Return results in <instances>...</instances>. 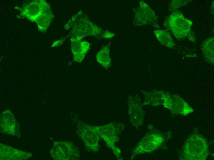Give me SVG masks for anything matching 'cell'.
<instances>
[{"label": "cell", "mask_w": 214, "mask_h": 160, "mask_svg": "<svg viewBox=\"0 0 214 160\" xmlns=\"http://www.w3.org/2000/svg\"><path fill=\"white\" fill-rule=\"evenodd\" d=\"M76 149L71 142L58 141L54 142L50 153L55 160H75L79 156V151Z\"/></svg>", "instance_id": "5b68a950"}, {"label": "cell", "mask_w": 214, "mask_h": 160, "mask_svg": "<svg viewBox=\"0 0 214 160\" xmlns=\"http://www.w3.org/2000/svg\"><path fill=\"white\" fill-rule=\"evenodd\" d=\"M71 40V49L73 55V60L81 62L84 59L89 48V43L85 41Z\"/></svg>", "instance_id": "30bf717a"}, {"label": "cell", "mask_w": 214, "mask_h": 160, "mask_svg": "<svg viewBox=\"0 0 214 160\" xmlns=\"http://www.w3.org/2000/svg\"><path fill=\"white\" fill-rule=\"evenodd\" d=\"M192 0H173L169 4V11L175 10L178 8L185 5L187 3L191 2Z\"/></svg>", "instance_id": "9a60e30c"}, {"label": "cell", "mask_w": 214, "mask_h": 160, "mask_svg": "<svg viewBox=\"0 0 214 160\" xmlns=\"http://www.w3.org/2000/svg\"><path fill=\"white\" fill-rule=\"evenodd\" d=\"M115 34L108 31H104L101 36L102 38H110L115 35Z\"/></svg>", "instance_id": "2e32d148"}, {"label": "cell", "mask_w": 214, "mask_h": 160, "mask_svg": "<svg viewBox=\"0 0 214 160\" xmlns=\"http://www.w3.org/2000/svg\"><path fill=\"white\" fill-rule=\"evenodd\" d=\"M14 8L21 12L18 17V18H27L32 22L35 21L43 12L51 9L49 4L44 0L33 1L22 8L16 6Z\"/></svg>", "instance_id": "8992f818"}, {"label": "cell", "mask_w": 214, "mask_h": 160, "mask_svg": "<svg viewBox=\"0 0 214 160\" xmlns=\"http://www.w3.org/2000/svg\"><path fill=\"white\" fill-rule=\"evenodd\" d=\"M134 18L133 22L135 26L150 25L158 28L159 26L158 23V17L149 6L143 1L139 2V6L133 8Z\"/></svg>", "instance_id": "277c9868"}, {"label": "cell", "mask_w": 214, "mask_h": 160, "mask_svg": "<svg viewBox=\"0 0 214 160\" xmlns=\"http://www.w3.org/2000/svg\"><path fill=\"white\" fill-rule=\"evenodd\" d=\"M158 41L164 45L169 48H173L175 46L172 38L170 34L166 30L157 29L154 31Z\"/></svg>", "instance_id": "5bb4252c"}, {"label": "cell", "mask_w": 214, "mask_h": 160, "mask_svg": "<svg viewBox=\"0 0 214 160\" xmlns=\"http://www.w3.org/2000/svg\"><path fill=\"white\" fill-rule=\"evenodd\" d=\"M214 37L203 41L201 44V50L205 60L208 63L214 65Z\"/></svg>", "instance_id": "8fae6325"}, {"label": "cell", "mask_w": 214, "mask_h": 160, "mask_svg": "<svg viewBox=\"0 0 214 160\" xmlns=\"http://www.w3.org/2000/svg\"><path fill=\"white\" fill-rule=\"evenodd\" d=\"M0 130L5 134L15 135L16 120L9 109L3 111L0 117Z\"/></svg>", "instance_id": "9c48e42d"}, {"label": "cell", "mask_w": 214, "mask_h": 160, "mask_svg": "<svg viewBox=\"0 0 214 160\" xmlns=\"http://www.w3.org/2000/svg\"><path fill=\"white\" fill-rule=\"evenodd\" d=\"M64 40L65 39L63 38V39H62L60 40L55 41L54 43L51 46L52 47H54L56 46H60V45H61L63 43Z\"/></svg>", "instance_id": "e0dca14e"}, {"label": "cell", "mask_w": 214, "mask_h": 160, "mask_svg": "<svg viewBox=\"0 0 214 160\" xmlns=\"http://www.w3.org/2000/svg\"><path fill=\"white\" fill-rule=\"evenodd\" d=\"M165 136L156 129L147 134L144 139L143 152H150L160 146L165 140Z\"/></svg>", "instance_id": "52a82bcc"}, {"label": "cell", "mask_w": 214, "mask_h": 160, "mask_svg": "<svg viewBox=\"0 0 214 160\" xmlns=\"http://www.w3.org/2000/svg\"><path fill=\"white\" fill-rule=\"evenodd\" d=\"M209 154L208 141L199 132L194 130L184 142L179 158L181 160H205Z\"/></svg>", "instance_id": "6da1fadb"}, {"label": "cell", "mask_w": 214, "mask_h": 160, "mask_svg": "<svg viewBox=\"0 0 214 160\" xmlns=\"http://www.w3.org/2000/svg\"><path fill=\"white\" fill-rule=\"evenodd\" d=\"M32 156V154L30 152L23 151L0 143L1 160H27Z\"/></svg>", "instance_id": "ba28073f"}, {"label": "cell", "mask_w": 214, "mask_h": 160, "mask_svg": "<svg viewBox=\"0 0 214 160\" xmlns=\"http://www.w3.org/2000/svg\"><path fill=\"white\" fill-rule=\"evenodd\" d=\"M54 18L51 9L45 11L39 16L35 21L39 31L45 33Z\"/></svg>", "instance_id": "7c38bea8"}, {"label": "cell", "mask_w": 214, "mask_h": 160, "mask_svg": "<svg viewBox=\"0 0 214 160\" xmlns=\"http://www.w3.org/2000/svg\"><path fill=\"white\" fill-rule=\"evenodd\" d=\"M192 22L186 18L180 12L174 11L165 18L164 26L170 31L175 38L182 40L188 37L192 42L196 41L194 35L191 32Z\"/></svg>", "instance_id": "7a4b0ae2"}, {"label": "cell", "mask_w": 214, "mask_h": 160, "mask_svg": "<svg viewBox=\"0 0 214 160\" xmlns=\"http://www.w3.org/2000/svg\"><path fill=\"white\" fill-rule=\"evenodd\" d=\"M109 52V45L108 44L103 47L98 52L96 56L97 61L106 70L109 69L111 66Z\"/></svg>", "instance_id": "4fadbf2b"}, {"label": "cell", "mask_w": 214, "mask_h": 160, "mask_svg": "<svg viewBox=\"0 0 214 160\" xmlns=\"http://www.w3.org/2000/svg\"><path fill=\"white\" fill-rule=\"evenodd\" d=\"M160 105L169 110L172 114L186 115L194 110L183 98L176 94H170L161 90Z\"/></svg>", "instance_id": "3957f363"}]
</instances>
